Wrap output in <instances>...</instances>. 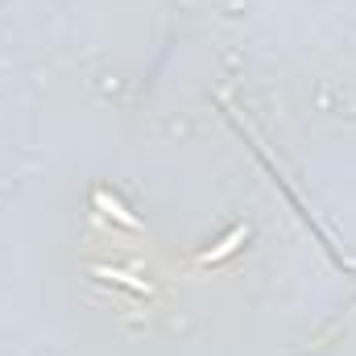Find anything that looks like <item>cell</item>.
Listing matches in <instances>:
<instances>
[{"mask_svg": "<svg viewBox=\"0 0 356 356\" xmlns=\"http://www.w3.org/2000/svg\"><path fill=\"white\" fill-rule=\"evenodd\" d=\"M245 236H249V228H236V232H228V236H224V241H220L211 253H203V261H220V257H228V253H232V249H236Z\"/></svg>", "mask_w": 356, "mask_h": 356, "instance_id": "obj_1", "label": "cell"}, {"mask_svg": "<svg viewBox=\"0 0 356 356\" xmlns=\"http://www.w3.org/2000/svg\"><path fill=\"white\" fill-rule=\"evenodd\" d=\"M95 203H99V207H104V211H108V216H116V220H120V224H124V228H137V220H133V216H129V211H124V207H120V203H116V199H108V195H104V191H99V195H95Z\"/></svg>", "mask_w": 356, "mask_h": 356, "instance_id": "obj_2", "label": "cell"}]
</instances>
